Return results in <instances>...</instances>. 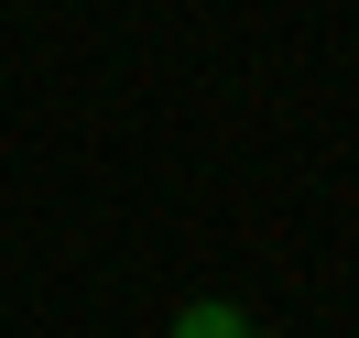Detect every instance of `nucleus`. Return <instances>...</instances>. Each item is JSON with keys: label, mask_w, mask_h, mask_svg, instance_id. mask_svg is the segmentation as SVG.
Here are the masks:
<instances>
[{"label": "nucleus", "mask_w": 359, "mask_h": 338, "mask_svg": "<svg viewBox=\"0 0 359 338\" xmlns=\"http://www.w3.org/2000/svg\"><path fill=\"white\" fill-rule=\"evenodd\" d=\"M163 338H250V316H240V306H218V294H196V306H185Z\"/></svg>", "instance_id": "f257e3e1"}]
</instances>
